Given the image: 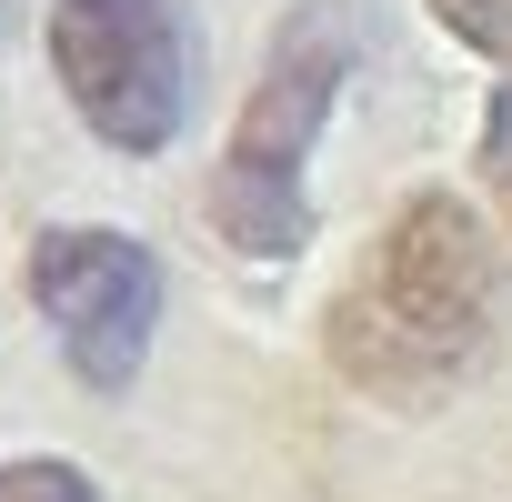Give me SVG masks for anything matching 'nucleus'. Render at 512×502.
<instances>
[{"label":"nucleus","instance_id":"3","mask_svg":"<svg viewBox=\"0 0 512 502\" xmlns=\"http://www.w3.org/2000/svg\"><path fill=\"white\" fill-rule=\"evenodd\" d=\"M51 71L111 151L151 161L181 141L191 31H181L171 0H51Z\"/></svg>","mask_w":512,"mask_h":502},{"label":"nucleus","instance_id":"4","mask_svg":"<svg viewBox=\"0 0 512 502\" xmlns=\"http://www.w3.org/2000/svg\"><path fill=\"white\" fill-rule=\"evenodd\" d=\"M21 272H31V302H41L51 342L71 352V372L91 392H121L161 332V262L131 231H41Z\"/></svg>","mask_w":512,"mask_h":502},{"label":"nucleus","instance_id":"5","mask_svg":"<svg viewBox=\"0 0 512 502\" xmlns=\"http://www.w3.org/2000/svg\"><path fill=\"white\" fill-rule=\"evenodd\" d=\"M0 502H101V482L61 452H31V462H0Z\"/></svg>","mask_w":512,"mask_h":502},{"label":"nucleus","instance_id":"7","mask_svg":"<svg viewBox=\"0 0 512 502\" xmlns=\"http://www.w3.org/2000/svg\"><path fill=\"white\" fill-rule=\"evenodd\" d=\"M482 181H492V201H502V221H512V81H502L492 111H482Z\"/></svg>","mask_w":512,"mask_h":502},{"label":"nucleus","instance_id":"6","mask_svg":"<svg viewBox=\"0 0 512 502\" xmlns=\"http://www.w3.org/2000/svg\"><path fill=\"white\" fill-rule=\"evenodd\" d=\"M432 11H442V31L472 41L482 61H512V0H432Z\"/></svg>","mask_w":512,"mask_h":502},{"label":"nucleus","instance_id":"1","mask_svg":"<svg viewBox=\"0 0 512 502\" xmlns=\"http://www.w3.org/2000/svg\"><path fill=\"white\" fill-rule=\"evenodd\" d=\"M492 322H502V241L482 231L472 201L412 191L382 221V241L362 251V272L342 282L322 352L352 392H372L392 412H432L482 372Z\"/></svg>","mask_w":512,"mask_h":502},{"label":"nucleus","instance_id":"2","mask_svg":"<svg viewBox=\"0 0 512 502\" xmlns=\"http://www.w3.org/2000/svg\"><path fill=\"white\" fill-rule=\"evenodd\" d=\"M352 61H362V11L352 0H302L272 31L262 81H251V101L231 121V151L211 171V221H221L231 251L292 262L312 241V141H322Z\"/></svg>","mask_w":512,"mask_h":502}]
</instances>
